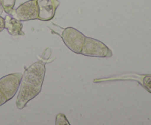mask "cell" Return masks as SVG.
I'll return each instance as SVG.
<instances>
[{
  "instance_id": "obj_4",
  "label": "cell",
  "mask_w": 151,
  "mask_h": 125,
  "mask_svg": "<svg viewBox=\"0 0 151 125\" xmlns=\"http://www.w3.org/2000/svg\"><path fill=\"white\" fill-rule=\"evenodd\" d=\"M10 16L20 21L38 19V8L36 0H29L13 10Z\"/></svg>"
},
{
  "instance_id": "obj_8",
  "label": "cell",
  "mask_w": 151,
  "mask_h": 125,
  "mask_svg": "<svg viewBox=\"0 0 151 125\" xmlns=\"http://www.w3.org/2000/svg\"><path fill=\"white\" fill-rule=\"evenodd\" d=\"M1 1L4 11L8 15L11 14L13 10H14L13 7H14L16 0H1Z\"/></svg>"
},
{
  "instance_id": "obj_13",
  "label": "cell",
  "mask_w": 151,
  "mask_h": 125,
  "mask_svg": "<svg viewBox=\"0 0 151 125\" xmlns=\"http://www.w3.org/2000/svg\"><path fill=\"white\" fill-rule=\"evenodd\" d=\"M3 11H4V9H3L2 4H1V0H0V15L2 14Z\"/></svg>"
},
{
  "instance_id": "obj_10",
  "label": "cell",
  "mask_w": 151,
  "mask_h": 125,
  "mask_svg": "<svg viewBox=\"0 0 151 125\" xmlns=\"http://www.w3.org/2000/svg\"><path fill=\"white\" fill-rule=\"evenodd\" d=\"M55 124L56 125H63V124H67L69 125L70 123L68 121L67 119H66V116L63 113H59L56 116L55 119Z\"/></svg>"
},
{
  "instance_id": "obj_3",
  "label": "cell",
  "mask_w": 151,
  "mask_h": 125,
  "mask_svg": "<svg viewBox=\"0 0 151 125\" xmlns=\"http://www.w3.org/2000/svg\"><path fill=\"white\" fill-rule=\"evenodd\" d=\"M61 38L65 45L73 52L81 54L86 36L81 32L73 27H67L63 29Z\"/></svg>"
},
{
  "instance_id": "obj_5",
  "label": "cell",
  "mask_w": 151,
  "mask_h": 125,
  "mask_svg": "<svg viewBox=\"0 0 151 125\" xmlns=\"http://www.w3.org/2000/svg\"><path fill=\"white\" fill-rule=\"evenodd\" d=\"M22 73H13L4 76L0 79V90L4 94L7 101L13 98L20 86Z\"/></svg>"
},
{
  "instance_id": "obj_9",
  "label": "cell",
  "mask_w": 151,
  "mask_h": 125,
  "mask_svg": "<svg viewBox=\"0 0 151 125\" xmlns=\"http://www.w3.org/2000/svg\"><path fill=\"white\" fill-rule=\"evenodd\" d=\"M141 80H138L141 82L142 86L147 90V91L151 93V75H145L141 76Z\"/></svg>"
},
{
  "instance_id": "obj_7",
  "label": "cell",
  "mask_w": 151,
  "mask_h": 125,
  "mask_svg": "<svg viewBox=\"0 0 151 125\" xmlns=\"http://www.w3.org/2000/svg\"><path fill=\"white\" fill-rule=\"evenodd\" d=\"M23 24L18 19L12 17L11 16H6L4 19V29H7L9 34L13 36L24 35L22 31Z\"/></svg>"
},
{
  "instance_id": "obj_11",
  "label": "cell",
  "mask_w": 151,
  "mask_h": 125,
  "mask_svg": "<svg viewBox=\"0 0 151 125\" xmlns=\"http://www.w3.org/2000/svg\"><path fill=\"white\" fill-rule=\"evenodd\" d=\"M7 101V98L4 96V94L1 92V91L0 90V106L3 105L4 104H5L6 102Z\"/></svg>"
},
{
  "instance_id": "obj_12",
  "label": "cell",
  "mask_w": 151,
  "mask_h": 125,
  "mask_svg": "<svg viewBox=\"0 0 151 125\" xmlns=\"http://www.w3.org/2000/svg\"><path fill=\"white\" fill-rule=\"evenodd\" d=\"M4 19L0 15V32L4 30Z\"/></svg>"
},
{
  "instance_id": "obj_2",
  "label": "cell",
  "mask_w": 151,
  "mask_h": 125,
  "mask_svg": "<svg viewBox=\"0 0 151 125\" xmlns=\"http://www.w3.org/2000/svg\"><path fill=\"white\" fill-rule=\"evenodd\" d=\"M83 55L95 57H111L112 51L101 41L94 38L86 37L81 53Z\"/></svg>"
},
{
  "instance_id": "obj_1",
  "label": "cell",
  "mask_w": 151,
  "mask_h": 125,
  "mask_svg": "<svg viewBox=\"0 0 151 125\" xmlns=\"http://www.w3.org/2000/svg\"><path fill=\"white\" fill-rule=\"evenodd\" d=\"M45 76V66L36 62L27 68L22 74L20 90L16 98V107L22 110L28 102L39 94Z\"/></svg>"
},
{
  "instance_id": "obj_6",
  "label": "cell",
  "mask_w": 151,
  "mask_h": 125,
  "mask_svg": "<svg viewBox=\"0 0 151 125\" xmlns=\"http://www.w3.org/2000/svg\"><path fill=\"white\" fill-rule=\"evenodd\" d=\"M38 8V19L44 21L54 18L60 2L58 0H36Z\"/></svg>"
}]
</instances>
